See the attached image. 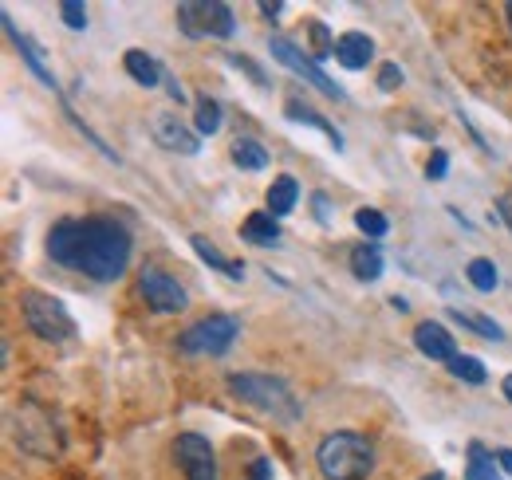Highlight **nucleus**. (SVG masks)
Here are the masks:
<instances>
[{"label":"nucleus","mask_w":512,"mask_h":480,"mask_svg":"<svg viewBox=\"0 0 512 480\" xmlns=\"http://www.w3.org/2000/svg\"><path fill=\"white\" fill-rule=\"evenodd\" d=\"M44 248L67 272H83L99 284H111L130 268L134 240L115 217H83V221L67 217L52 225Z\"/></svg>","instance_id":"obj_1"},{"label":"nucleus","mask_w":512,"mask_h":480,"mask_svg":"<svg viewBox=\"0 0 512 480\" xmlns=\"http://www.w3.org/2000/svg\"><path fill=\"white\" fill-rule=\"evenodd\" d=\"M229 390H233L237 402L253 406L264 418L280 421V425H296V421L304 418L300 398H296L292 386H288L284 378H276V374H249V370H245V374H229Z\"/></svg>","instance_id":"obj_2"},{"label":"nucleus","mask_w":512,"mask_h":480,"mask_svg":"<svg viewBox=\"0 0 512 480\" xmlns=\"http://www.w3.org/2000/svg\"><path fill=\"white\" fill-rule=\"evenodd\" d=\"M316 465L323 480H367L375 473V449L359 433H327L316 449Z\"/></svg>","instance_id":"obj_3"},{"label":"nucleus","mask_w":512,"mask_h":480,"mask_svg":"<svg viewBox=\"0 0 512 480\" xmlns=\"http://www.w3.org/2000/svg\"><path fill=\"white\" fill-rule=\"evenodd\" d=\"M20 311H24L28 331L36 339H44V343H67L75 335V319H71L67 303L48 296V292H24L20 296Z\"/></svg>","instance_id":"obj_4"},{"label":"nucleus","mask_w":512,"mask_h":480,"mask_svg":"<svg viewBox=\"0 0 512 480\" xmlns=\"http://www.w3.org/2000/svg\"><path fill=\"white\" fill-rule=\"evenodd\" d=\"M178 28L190 40H229L237 32V16L221 0H182L178 4Z\"/></svg>","instance_id":"obj_5"},{"label":"nucleus","mask_w":512,"mask_h":480,"mask_svg":"<svg viewBox=\"0 0 512 480\" xmlns=\"http://www.w3.org/2000/svg\"><path fill=\"white\" fill-rule=\"evenodd\" d=\"M237 335H241V319H233V315H205V319H197L193 327H186L178 335V351L182 355H201V359H217V355H225L237 343Z\"/></svg>","instance_id":"obj_6"},{"label":"nucleus","mask_w":512,"mask_h":480,"mask_svg":"<svg viewBox=\"0 0 512 480\" xmlns=\"http://www.w3.org/2000/svg\"><path fill=\"white\" fill-rule=\"evenodd\" d=\"M268 48H272V56L284 63L288 71H296L300 79H308L320 95H327V99H343V87H339L335 79H327V71L316 63V56H308L304 48H296L288 36H272V40H268Z\"/></svg>","instance_id":"obj_7"},{"label":"nucleus","mask_w":512,"mask_h":480,"mask_svg":"<svg viewBox=\"0 0 512 480\" xmlns=\"http://www.w3.org/2000/svg\"><path fill=\"white\" fill-rule=\"evenodd\" d=\"M138 296L146 300L150 311H158V315H178V311H186V288L174 280V276H166L162 268H154V264H146L142 272H138Z\"/></svg>","instance_id":"obj_8"},{"label":"nucleus","mask_w":512,"mask_h":480,"mask_svg":"<svg viewBox=\"0 0 512 480\" xmlns=\"http://www.w3.org/2000/svg\"><path fill=\"white\" fill-rule=\"evenodd\" d=\"M16 441H20V449H28V453H36V433H44L48 437V445L60 453L64 449V433H60V425L52 418V410H44L40 402H24L20 410H16Z\"/></svg>","instance_id":"obj_9"},{"label":"nucleus","mask_w":512,"mask_h":480,"mask_svg":"<svg viewBox=\"0 0 512 480\" xmlns=\"http://www.w3.org/2000/svg\"><path fill=\"white\" fill-rule=\"evenodd\" d=\"M174 461L182 465L186 480H217L213 445H209V437H201V433H182V437L174 441Z\"/></svg>","instance_id":"obj_10"},{"label":"nucleus","mask_w":512,"mask_h":480,"mask_svg":"<svg viewBox=\"0 0 512 480\" xmlns=\"http://www.w3.org/2000/svg\"><path fill=\"white\" fill-rule=\"evenodd\" d=\"M150 134H154V142H158L162 150H174V154H197V150H201L197 134H193L190 126L178 119L174 111L154 115V122H150Z\"/></svg>","instance_id":"obj_11"},{"label":"nucleus","mask_w":512,"mask_h":480,"mask_svg":"<svg viewBox=\"0 0 512 480\" xmlns=\"http://www.w3.org/2000/svg\"><path fill=\"white\" fill-rule=\"evenodd\" d=\"M414 347H418L430 362H446V366L461 355L457 343H453V335H449L442 323H434V319H426V323L414 327Z\"/></svg>","instance_id":"obj_12"},{"label":"nucleus","mask_w":512,"mask_h":480,"mask_svg":"<svg viewBox=\"0 0 512 480\" xmlns=\"http://www.w3.org/2000/svg\"><path fill=\"white\" fill-rule=\"evenodd\" d=\"M0 20H4V32H8V40H12V48H16V52L24 56V63L32 67V75H36V79H40L44 87H52V91H56L60 83H56V75H52V67H48V63H44V56H40V48H36V40H32V36H24V32L16 28V20H12L8 12H4Z\"/></svg>","instance_id":"obj_13"},{"label":"nucleus","mask_w":512,"mask_h":480,"mask_svg":"<svg viewBox=\"0 0 512 480\" xmlns=\"http://www.w3.org/2000/svg\"><path fill=\"white\" fill-rule=\"evenodd\" d=\"M335 60L343 63L347 71H363L367 63L375 60V40L367 32H343L335 40Z\"/></svg>","instance_id":"obj_14"},{"label":"nucleus","mask_w":512,"mask_h":480,"mask_svg":"<svg viewBox=\"0 0 512 480\" xmlns=\"http://www.w3.org/2000/svg\"><path fill=\"white\" fill-rule=\"evenodd\" d=\"M386 260L383 252H379V244H355L351 248V272H355V280H363V284H375L379 276H383Z\"/></svg>","instance_id":"obj_15"},{"label":"nucleus","mask_w":512,"mask_h":480,"mask_svg":"<svg viewBox=\"0 0 512 480\" xmlns=\"http://www.w3.org/2000/svg\"><path fill=\"white\" fill-rule=\"evenodd\" d=\"M241 240H249L256 248H272V244H280V225H276V217L264 209V213H249L245 217V225H241Z\"/></svg>","instance_id":"obj_16"},{"label":"nucleus","mask_w":512,"mask_h":480,"mask_svg":"<svg viewBox=\"0 0 512 480\" xmlns=\"http://www.w3.org/2000/svg\"><path fill=\"white\" fill-rule=\"evenodd\" d=\"M190 244H193V252H197L209 268H217L221 276H229V280H245V264H241V260H229L217 244H209L205 237H190Z\"/></svg>","instance_id":"obj_17"},{"label":"nucleus","mask_w":512,"mask_h":480,"mask_svg":"<svg viewBox=\"0 0 512 480\" xmlns=\"http://www.w3.org/2000/svg\"><path fill=\"white\" fill-rule=\"evenodd\" d=\"M123 67H127V75L134 83H142V87H158L162 79H166V67L154 60V56H146V52H127L123 56Z\"/></svg>","instance_id":"obj_18"},{"label":"nucleus","mask_w":512,"mask_h":480,"mask_svg":"<svg viewBox=\"0 0 512 480\" xmlns=\"http://www.w3.org/2000/svg\"><path fill=\"white\" fill-rule=\"evenodd\" d=\"M264 201H268V213L272 217H288L292 209H296V201H300V185H296V178H276L272 185H268V193H264Z\"/></svg>","instance_id":"obj_19"},{"label":"nucleus","mask_w":512,"mask_h":480,"mask_svg":"<svg viewBox=\"0 0 512 480\" xmlns=\"http://www.w3.org/2000/svg\"><path fill=\"white\" fill-rule=\"evenodd\" d=\"M469 461H465V480H505L501 477V465H497V457L481 445V441H469Z\"/></svg>","instance_id":"obj_20"},{"label":"nucleus","mask_w":512,"mask_h":480,"mask_svg":"<svg viewBox=\"0 0 512 480\" xmlns=\"http://www.w3.org/2000/svg\"><path fill=\"white\" fill-rule=\"evenodd\" d=\"M449 315H453L461 327H469V331H477V335H485V339H493V343H501V339H505L501 323H497V319H489V315H477V311H465V307H449Z\"/></svg>","instance_id":"obj_21"},{"label":"nucleus","mask_w":512,"mask_h":480,"mask_svg":"<svg viewBox=\"0 0 512 480\" xmlns=\"http://www.w3.org/2000/svg\"><path fill=\"white\" fill-rule=\"evenodd\" d=\"M288 119H292V122H304V126H312V130H323V134L331 138V146H335V150H343V134H339V130H335L331 122L323 119V115H316L312 107H300L296 99H288Z\"/></svg>","instance_id":"obj_22"},{"label":"nucleus","mask_w":512,"mask_h":480,"mask_svg":"<svg viewBox=\"0 0 512 480\" xmlns=\"http://www.w3.org/2000/svg\"><path fill=\"white\" fill-rule=\"evenodd\" d=\"M229 154H233V162H237L241 170H253V174L256 170H268V150H264L256 138H237Z\"/></svg>","instance_id":"obj_23"},{"label":"nucleus","mask_w":512,"mask_h":480,"mask_svg":"<svg viewBox=\"0 0 512 480\" xmlns=\"http://www.w3.org/2000/svg\"><path fill=\"white\" fill-rule=\"evenodd\" d=\"M465 276H469V284H473L477 292H493V288L501 284V272H497V264H493L489 256H477V260H469Z\"/></svg>","instance_id":"obj_24"},{"label":"nucleus","mask_w":512,"mask_h":480,"mask_svg":"<svg viewBox=\"0 0 512 480\" xmlns=\"http://www.w3.org/2000/svg\"><path fill=\"white\" fill-rule=\"evenodd\" d=\"M453 378H461V382H469V386H481L485 378H489V370H485V362L477 359V355H457V359L446 366Z\"/></svg>","instance_id":"obj_25"},{"label":"nucleus","mask_w":512,"mask_h":480,"mask_svg":"<svg viewBox=\"0 0 512 480\" xmlns=\"http://www.w3.org/2000/svg\"><path fill=\"white\" fill-rule=\"evenodd\" d=\"M197 134H217L221 130V103L209 95H197Z\"/></svg>","instance_id":"obj_26"},{"label":"nucleus","mask_w":512,"mask_h":480,"mask_svg":"<svg viewBox=\"0 0 512 480\" xmlns=\"http://www.w3.org/2000/svg\"><path fill=\"white\" fill-rule=\"evenodd\" d=\"M355 229H359L363 237H371V244H375V240L386 237L390 225H386V217L379 209H359V213H355Z\"/></svg>","instance_id":"obj_27"},{"label":"nucleus","mask_w":512,"mask_h":480,"mask_svg":"<svg viewBox=\"0 0 512 480\" xmlns=\"http://www.w3.org/2000/svg\"><path fill=\"white\" fill-rule=\"evenodd\" d=\"M60 16H64L67 28H75V32L87 28V4H83V0H64V4H60Z\"/></svg>","instance_id":"obj_28"},{"label":"nucleus","mask_w":512,"mask_h":480,"mask_svg":"<svg viewBox=\"0 0 512 480\" xmlns=\"http://www.w3.org/2000/svg\"><path fill=\"white\" fill-rule=\"evenodd\" d=\"M308 28H312V40H316V60H323V56H335V40H339V36H331L320 20H312Z\"/></svg>","instance_id":"obj_29"},{"label":"nucleus","mask_w":512,"mask_h":480,"mask_svg":"<svg viewBox=\"0 0 512 480\" xmlns=\"http://www.w3.org/2000/svg\"><path fill=\"white\" fill-rule=\"evenodd\" d=\"M446 174H449V154H446V150H434V154L426 158V178L442 181Z\"/></svg>","instance_id":"obj_30"},{"label":"nucleus","mask_w":512,"mask_h":480,"mask_svg":"<svg viewBox=\"0 0 512 480\" xmlns=\"http://www.w3.org/2000/svg\"><path fill=\"white\" fill-rule=\"evenodd\" d=\"M402 79H406V75H402V67H398V63H383V67H379V87H383V91L402 87Z\"/></svg>","instance_id":"obj_31"},{"label":"nucleus","mask_w":512,"mask_h":480,"mask_svg":"<svg viewBox=\"0 0 512 480\" xmlns=\"http://www.w3.org/2000/svg\"><path fill=\"white\" fill-rule=\"evenodd\" d=\"M249 480H272V461H268V457H256Z\"/></svg>","instance_id":"obj_32"},{"label":"nucleus","mask_w":512,"mask_h":480,"mask_svg":"<svg viewBox=\"0 0 512 480\" xmlns=\"http://www.w3.org/2000/svg\"><path fill=\"white\" fill-rule=\"evenodd\" d=\"M260 12H264V20H276V16L284 12V4H280V0H264V4H260Z\"/></svg>","instance_id":"obj_33"},{"label":"nucleus","mask_w":512,"mask_h":480,"mask_svg":"<svg viewBox=\"0 0 512 480\" xmlns=\"http://www.w3.org/2000/svg\"><path fill=\"white\" fill-rule=\"evenodd\" d=\"M166 91H170V99H178V103L186 99V91H182V83H178V79H174L170 71H166Z\"/></svg>","instance_id":"obj_34"},{"label":"nucleus","mask_w":512,"mask_h":480,"mask_svg":"<svg viewBox=\"0 0 512 480\" xmlns=\"http://www.w3.org/2000/svg\"><path fill=\"white\" fill-rule=\"evenodd\" d=\"M312 201H316V217H320L323 225H327V221H331V209H327V197H323V193H316Z\"/></svg>","instance_id":"obj_35"},{"label":"nucleus","mask_w":512,"mask_h":480,"mask_svg":"<svg viewBox=\"0 0 512 480\" xmlns=\"http://www.w3.org/2000/svg\"><path fill=\"white\" fill-rule=\"evenodd\" d=\"M493 457H497V465H501V473H509V477H512V449H497Z\"/></svg>","instance_id":"obj_36"},{"label":"nucleus","mask_w":512,"mask_h":480,"mask_svg":"<svg viewBox=\"0 0 512 480\" xmlns=\"http://www.w3.org/2000/svg\"><path fill=\"white\" fill-rule=\"evenodd\" d=\"M497 213H501V221L509 225V233H512V205H509V201H505V197L497 201Z\"/></svg>","instance_id":"obj_37"},{"label":"nucleus","mask_w":512,"mask_h":480,"mask_svg":"<svg viewBox=\"0 0 512 480\" xmlns=\"http://www.w3.org/2000/svg\"><path fill=\"white\" fill-rule=\"evenodd\" d=\"M501 394L509 398V406H512V374H505V382H501Z\"/></svg>","instance_id":"obj_38"},{"label":"nucleus","mask_w":512,"mask_h":480,"mask_svg":"<svg viewBox=\"0 0 512 480\" xmlns=\"http://www.w3.org/2000/svg\"><path fill=\"white\" fill-rule=\"evenodd\" d=\"M422 480H446V477H442V473H434V477H422Z\"/></svg>","instance_id":"obj_39"},{"label":"nucleus","mask_w":512,"mask_h":480,"mask_svg":"<svg viewBox=\"0 0 512 480\" xmlns=\"http://www.w3.org/2000/svg\"><path fill=\"white\" fill-rule=\"evenodd\" d=\"M505 12H509V24H512V4H505Z\"/></svg>","instance_id":"obj_40"}]
</instances>
